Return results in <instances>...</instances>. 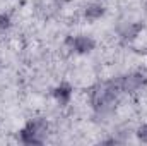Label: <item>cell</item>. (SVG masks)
Listing matches in <instances>:
<instances>
[{
  "instance_id": "obj_9",
  "label": "cell",
  "mask_w": 147,
  "mask_h": 146,
  "mask_svg": "<svg viewBox=\"0 0 147 146\" xmlns=\"http://www.w3.org/2000/svg\"><path fill=\"white\" fill-rule=\"evenodd\" d=\"M137 138H139L140 141L147 143V124H142V126L137 129Z\"/></svg>"
},
{
  "instance_id": "obj_4",
  "label": "cell",
  "mask_w": 147,
  "mask_h": 146,
  "mask_svg": "<svg viewBox=\"0 0 147 146\" xmlns=\"http://www.w3.org/2000/svg\"><path fill=\"white\" fill-rule=\"evenodd\" d=\"M67 45L70 46V50L75 53H89L94 50L96 46V41L87 35H79V36H70L67 38Z\"/></svg>"
},
{
  "instance_id": "obj_3",
  "label": "cell",
  "mask_w": 147,
  "mask_h": 146,
  "mask_svg": "<svg viewBox=\"0 0 147 146\" xmlns=\"http://www.w3.org/2000/svg\"><path fill=\"white\" fill-rule=\"evenodd\" d=\"M146 83H147V79L144 74L132 72V74H127V76L120 77V81L116 84H118V89H121L125 93H135V91L142 89L146 86Z\"/></svg>"
},
{
  "instance_id": "obj_2",
  "label": "cell",
  "mask_w": 147,
  "mask_h": 146,
  "mask_svg": "<svg viewBox=\"0 0 147 146\" xmlns=\"http://www.w3.org/2000/svg\"><path fill=\"white\" fill-rule=\"evenodd\" d=\"M48 131V122L45 119H34L28 122V126L21 131V139L26 145H39L43 143V136Z\"/></svg>"
},
{
  "instance_id": "obj_1",
  "label": "cell",
  "mask_w": 147,
  "mask_h": 146,
  "mask_svg": "<svg viewBox=\"0 0 147 146\" xmlns=\"http://www.w3.org/2000/svg\"><path fill=\"white\" fill-rule=\"evenodd\" d=\"M116 88L118 84L113 86V83H103L92 88L91 91V103L96 110H106L116 102Z\"/></svg>"
},
{
  "instance_id": "obj_7",
  "label": "cell",
  "mask_w": 147,
  "mask_h": 146,
  "mask_svg": "<svg viewBox=\"0 0 147 146\" xmlns=\"http://www.w3.org/2000/svg\"><path fill=\"white\" fill-rule=\"evenodd\" d=\"M53 96L60 105H67L70 102V96H72V88L63 83V84H60L53 89Z\"/></svg>"
},
{
  "instance_id": "obj_5",
  "label": "cell",
  "mask_w": 147,
  "mask_h": 146,
  "mask_svg": "<svg viewBox=\"0 0 147 146\" xmlns=\"http://www.w3.org/2000/svg\"><path fill=\"white\" fill-rule=\"evenodd\" d=\"M142 29H144V26L140 23H123L118 26V36L123 41H134L140 35Z\"/></svg>"
},
{
  "instance_id": "obj_8",
  "label": "cell",
  "mask_w": 147,
  "mask_h": 146,
  "mask_svg": "<svg viewBox=\"0 0 147 146\" xmlns=\"http://www.w3.org/2000/svg\"><path fill=\"white\" fill-rule=\"evenodd\" d=\"M10 26H12L10 16L5 14V12H0V31H5V29H9Z\"/></svg>"
},
{
  "instance_id": "obj_6",
  "label": "cell",
  "mask_w": 147,
  "mask_h": 146,
  "mask_svg": "<svg viewBox=\"0 0 147 146\" xmlns=\"http://www.w3.org/2000/svg\"><path fill=\"white\" fill-rule=\"evenodd\" d=\"M105 5H101V3H89L86 9H84V17L87 19V21H98V19H101L103 16H105Z\"/></svg>"
}]
</instances>
